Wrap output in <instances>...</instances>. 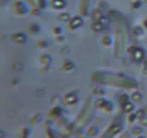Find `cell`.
Wrapping results in <instances>:
<instances>
[{
    "label": "cell",
    "mask_w": 147,
    "mask_h": 138,
    "mask_svg": "<svg viewBox=\"0 0 147 138\" xmlns=\"http://www.w3.org/2000/svg\"><path fill=\"white\" fill-rule=\"evenodd\" d=\"M10 41L16 45L23 44L26 43L27 36L24 33H22V32H16V33H13L10 36Z\"/></svg>",
    "instance_id": "cell-1"
},
{
    "label": "cell",
    "mask_w": 147,
    "mask_h": 138,
    "mask_svg": "<svg viewBox=\"0 0 147 138\" xmlns=\"http://www.w3.org/2000/svg\"><path fill=\"white\" fill-rule=\"evenodd\" d=\"M12 11L15 13V14H18V15H23L27 12V7L25 6L24 4L20 1H14L12 3Z\"/></svg>",
    "instance_id": "cell-2"
},
{
    "label": "cell",
    "mask_w": 147,
    "mask_h": 138,
    "mask_svg": "<svg viewBox=\"0 0 147 138\" xmlns=\"http://www.w3.org/2000/svg\"><path fill=\"white\" fill-rule=\"evenodd\" d=\"M30 133H31V129L29 126H25L20 131V135H18V138H30Z\"/></svg>",
    "instance_id": "cell-3"
},
{
    "label": "cell",
    "mask_w": 147,
    "mask_h": 138,
    "mask_svg": "<svg viewBox=\"0 0 147 138\" xmlns=\"http://www.w3.org/2000/svg\"><path fill=\"white\" fill-rule=\"evenodd\" d=\"M53 6L56 9L63 8L64 6H65V1H63V0H53Z\"/></svg>",
    "instance_id": "cell-4"
},
{
    "label": "cell",
    "mask_w": 147,
    "mask_h": 138,
    "mask_svg": "<svg viewBox=\"0 0 147 138\" xmlns=\"http://www.w3.org/2000/svg\"><path fill=\"white\" fill-rule=\"evenodd\" d=\"M41 121V115L40 114H34L30 120V122L31 124H35V123H38Z\"/></svg>",
    "instance_id": "cell-5"
},
{
    "label": "cell",
    "mask_w": 147,
    "mask_h": 138,
    "mask_svg": "<svg viewBox=\"0 0 147 138\" xmlns=\"http://www.w3.org/2000/svg\"><path fill=\"white\" fill-rule=\"evenodd\" d=\"M133 109V105L131 102H124L122 105V110L124 112H131Z\"/></svg>",
    "instance_id": "cell-6"
},
{
    "label": "cell",
    "mask_w": 147,
    "mask_h": 138,
    "mask_svg": "<svg viewBox=\"0 0 147 138\" xmlns=\"http://www.w3.org/2000/svg\"><path fill=\"white\" fill-rule=\"evenodd\" d=\"M77 22H82V20H81V18H75L74 20L71 21V28L72 29H76V28H77V27H79V26H81L80 24H77Z\"/></svg>",
    "instance_id": "cell-7"
},
{
    "label": "cell",
    "mask_w": 147,
    "mask_h": 138,
    "mask_svg": "<svg viewBox=\"0 0 147 138\" xmlns=\"http://www.w3.org/2000/svg\"><path fill=\"white\" fill-rule=\"evenodd\" d=\"M5 136H6V133L2 129H0V138H5Z\"/></svg>",
    "instance_id": "cell-8"
}]
</instances>
